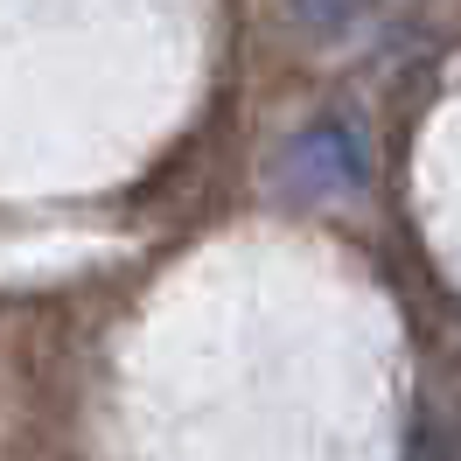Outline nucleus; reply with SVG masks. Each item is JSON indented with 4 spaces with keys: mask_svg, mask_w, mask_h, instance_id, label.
Here are the masks:
<instances>
[{
    "mask_svg": "<svg viewBox=\"0 0 461 461\" xmlns=\"http://www.w3.org/2000/svg\"><path fill=\"white\" fill-rule=\"evenodd\" d=\"M287 182L301 196H343V189H357L364 182V140H357V126H343V119L308 126L287 147Z\"/></svg>",
    "mask_w": 461,
    "mask_h": 461,
    "instance_id": "f257e3e1",
    "label": "nucleus"
}]
</instances>
